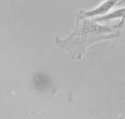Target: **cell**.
<instances>
[{
    "label": "cell",
    "mask_w": 125,
    "mask_h": 119,
    "mask_svg": "<svg viewBox=\"0 0 125 119\" xmlns=\"http://www.w3.org/2000/svg\"><path fill=\"white\" fill-rule=\"evenodd\" d=\"M117 1H108L103 3L101 6L96 8L94 10L88 12H83L82 15H83V17H87L104 14L110 10L115 4L117 3Z\"/></svg>",
    "instance_id": "cell-1"
},
{
    "label": "cell",
    "mask_w": 125,
    "mask_h": 119,
    "mask_svg": "<svg viewBox=\"0 0 125 119\" xmlns=\"http://www.w3.org/2000/svg\"><path fill=\"white\" fill-rule=\"evenodd\" d=\"M118 18L121 19V22L123 23H124V21L125 20V8H121V9H117V10L110 13L108 15H105V16L103 17L99 18L97 20L107 21V20H112V19H118Z\"/></svg>",
    "instance_id": "cell-2"
}]
</instances>
